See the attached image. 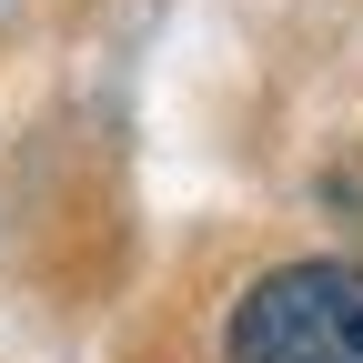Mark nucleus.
I'll use <instances>...</instances> for the list:
<instances>
[{
  "instance_id": "f257e3e1",
  "label": "nucleus",
  "mask_w": 363,
  "mask_h": 363,
  "mask_svg": "<svg viewBox=\"0 0 363 363\" xmlns=\"http://www.w3.org/2000/svg\"><path fill=\"white\" fill-rule=\"evenodd\" d=\"M233 363H363V262H283L233 313Z\"/></svg>"
}]
</instances>
